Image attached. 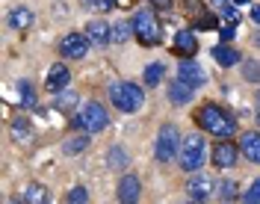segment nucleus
I'll list each match as a JSON object with an SVG mask.
<instances>
[{"instance_id": "20", "label": "nucleus", "mask_w": 260, "mask_h": 204, "mask_svg": "<svg viewBox=\"0 0 260 204\" xmlns=\"http://www.w3.org/2000/svg\"><path fill=\"white\" fill-rule=\"evenodd\" d=\"M12 139L15 142H30L32 139V125L27 119H15V122H12Z\"/></svg>"}, {"instance_id": "6", "label": "nucleus", "mask_w": 260, "mask_h": 204, "mask_svg": "<svg viewBox=\"0 0 260 204\" xmlns=\"http://www.w3.org/2000/svg\"><path fill=\"white\" fill-rule=\"evenodd\" d=\"M180 154V136L175 125H162L160 136H157V148H154V157L160 163H172Z\"/></svg>"}, {"instance_id": "22", "label": "nucleus", "mask_w": 260, "mask_h": 204, "mask_svg": "<svg viewBox=\"0 0 260 204\" xmlns=\"http://www.w3.org/2000/svg\"><path fill=\"white\" fill-rule=\"evenodd\" d=\"M162 77H166V65L162 63H151L145 68V86H160Z\"/></svg>"}, {"instance_id": "10", "label": "nucleus", "mask_w": 260, "mask_h": 204, "mask_svg": "<svg viewBox=\"0 0 260 204\" xmlns=\"http://www.w3.org/2000/svg\"><path fill=\"white\" fill-rule=\"evenodd\" d=\"M139 195H142V184L136 174H124L118 181V201L121 204H139Z\"/></svg>"}, {"instance_id": "21", "label": "nucleus", "mask_w": 260, "mask_h": 204, "mask_svg": "<svg viewBox=\"0 0 260 204\" xmlns=\"http://www.w3.org/2000/svg\"><path fill=\"white\" fill-rule=\"evenodd\" d=\"M9 24H12L15 30H27V27L32 24V12H30V9H24V6H21V9H12Z\"/></svg>"}, {"instance_id": "11", "label": "nucleus", "mask_w": 260, "mask_h": 204, "mask_svg": "<svg viewBox=\"0 0 260 204\" xmlns=\"http://www.w3.org/2000/svg\"><path fill=\"white\" fill-rule=\"evenodd\" d=\"M86 39L98 47H107L113 42V27H110L107 21H89V24H86Z\"/></svg>"}, {"instance_id": "3", "label": "nucleus", "mask_w": 260, "mask_h": 204, "mask_svg": "<svg viewBox=\"0 0 260 204\" xmlns=\"http://www.w3.org/2000/svg\"><path fill=\"white\" fill-rule=\"evenodd\" d=\"M180 169L183 172H198L201 166H204V160H207V142L201 133H186L183 142H180Z\"/></svg>"}, {"instance_id": "33", "label": "nucleus", "mask_w": 260, "mask_h": 204, "mask_svg": "<svg viewBox=\"0 0 260 204\" xmlns=\"http://www.w3.org/2000/svg\"><path fill=\"white\" fill-rule=\"evenodd\" d=\"M234 33H237V27H222V39H225V45L234 42Z\"/></svg>"}, {"instance_id": "23", "label": "nucleus", "mask_w": 260, "mask_h": 204, "mask_svg": "<svg viewBox=\"0 0 260 204\" xmlns=\"http://www.w3.org/2000/svg\"><path fill=\"white\" fill-rule=\"evenodd\" d=\"M107 154H110V166H113V169H127L130 157H127V151H124L121 145H113Z\"/></svg>"}, {"instance_id": "7", "label": "nucleus", "mask_w": 260, "mask_h": 204, "mask_svg": "<svg viewBox=\"0 0 260 204\" xmlns=\"http://www.w3.org/2000/svg\"><path fill=\"white\" fill-rule=\"evenodd\" d=\"M59 50H62V56H68V60H83V56L89 53V39H86V33H68L62 39V45H59Z\"/></svg>"}, {"instance_id": "12", "label": "nucleus", "mask_w": 260, "mask_h": 204, "mask_svg": "<svg viewBox=\"0 0 260 204\" xmlns=\"http://www.w3.org/2000/svg\"><path fill=\"white\" fill-rule=\"evenodd\" d=\"M68 80H71V74H68V65L56 63V65H50L45 89H48V92H56V95H59V92H65V89H68Z\"/></svg>"}, {"instance_id": "18", "label": "nucleus", "mask_w": 260, "mask_h": 204, "mask_svg": "<svg viewBox=\"0 0 260 204\" xmlns=\"http://www.w3.org/2000/svg\"><path fill=\"white\" fill-rule=\"evenodd\" d=\"M175 50L178 53H189L192 56L195 50H198V39H195L192 30H180L178 36H175Z\"/></svg>"}, {"instance_id": "31", "label": "nucleus", "mask_w": 260, "mask_h": 204, "mask_svg": "<svg viewBox=\"0 0 260 204\" xmlns=\"http://www.w3.org/2000/svg\"><path fill=\"white\" fill-rule=\"evenodd\" d=\"M222 15H225L228 21L237 27V21H240V12H237V6H222Z\"/></svg>"}, {"instance_id": "15", "label": "nucleus", "mask_w": 260, "mask_h": 204, "mask_svg": "<svg viewBox=\"0 0 260 204\" xmlns=\"http://www.w3.org/2000/svg\"><path fill=\"white\" fill-rule=\"evenodd\" d=\"M240 151H243V157H245V160H251V163H260V133H257V130L245 133V136H243V145H240Z\"/></svg>"}, {"instance_id": "16", "label": "nucleus", "mask_w": 260, "mask_h": 204, "mask_svg": "<svg viewBox=\"0 0 260 204\" xmlns=\"http://www.w3.org/2000/svg\"><path fill=\"white\" fill-rule=\"evenodd\" d=\"M213 60L222 65V68H231V65L240 63V50L231 47V45H216L213 47Z\"/></svg>"}, {"instance_id": "29", "label": "nucleus", "mask_w": 260, "mask_h": 204, "mask_svg": "<svg viewBox=\"0 0 260 204\" xmlns=\"http://www.w3.org/2000/svg\"><path fill=\"white\" fill-rule=\"evenodd\" d=\"M65 201H68V204H86V201H89V192H86L83 187H74L68 195H65Z\"/></svg>"}, {"instance_id": "17", "label": "nucleus", "mask_w": 260, "mask_h": 204, "mask_svg": "<svg viewBox=\"0 0 260 204\" xmlns=\"http://www.w3.org/2000/svg\"><path fill=\"white\" fill-rule=\"evenodd\" d=\"M21 198L27 204H48L50 201V192L42 184H27L24 187V192H21Z\"/></svg>"}, {"instance_id": "28", "label": "nucleus", "mask_w": 260, "mask_h": 204, "mask_svg": "<svg viewBox=\"0 0 260 204\" xmlns=\"http://www.w3.org/2000/svg\"><path fill=\"white\" fill-rule=\"evenodd\" d=\"M243 204H260V178H254V181H251V187L245 189Z\"/></svg>"}, {"instance_id": "37", "label": "nucleus", "mask_w": 260, "mask_h": 204, "mask_svg": "<svg viewBox=\"0 0 260 204\" xmlns=\"http://www.w3.org/2000/svg\"><path fill=\"white\" fill-rule=\"evenodd\" d=\"M92 3H98V6H104V9H107V6H110L113 0H92Z\"/></svg>"}, {"instance_id": "4", "label": "nucleus", "mask_w": 260, "mask_h": 204, "mask_svg": "<svg viewBox=\"0 0 260 204\" xmlns=\"http://www.w3.org/2000/svg\"><path fill=\"white\" fill-rule=\"evenodd\" d=\"M130 24H133V36H136L142 45L154 47V45L162 42V24L157 21V15H154L151 9H136Z\"/></svg>"}, {"instance_id": "5", "label": "nucleus", "mask_w": 260, "mask_h": 204, "mask_svg": "<svg viewBox=\"0 0 260 204\" xmlns=\"http://www.w3.org/2000/svg\"><path fill=\"white\" fill-rule=\"evenodd\" d=\"M74 125L80 127L83 133H89V136H92V133H101L104 127L110 125V115H107V110H104L101 104H95V101H92V104H86L83 110H77Z\"/></svg>"}, {"instance_id": "35", "label": "nucleus", "mask_w": 260, "mask_h": 204, "mask_svg": "<svg viewBox=\"0 0 260 204\" xmlns=\"http://www.w3.org/2000/svg\"><path fill=\"white\" fill-rule=\"evenodd\" d=\"M251 21H254V24H260V6H251Z\"/></svg>"}, {"instance_id": "38", "label": "nucleus", "mask_w": 260, "mask_h": 204, "mask_svg": "<svg viewBox=\"0 0 260 204\" xmlns=\"http://www.w3.org/2000/svg\"><path fill=\"white\" fill-rule=\"evenodd\" d=\"M243 3H245V0H234V6H243Z\"/></svg>"}, {"instance_id": "26", "label": "nucleus", "mask_w": 260, "mask_h": 204, "mask_svg": "<svg viewBox=\"0 0 260 204\" xmlns=\"http://www.w3.org/2000/svg\"><path fill=\"white\" fill-rule=\"evenodd\" d=\"M89 139H92V136H89V133H83V136H77V139L65 142V154H68V157H71V154H80L83 148L89 145Z\"/></svg>"}, {"instance_id": "25", "label": "nucleus", "mask_w": 260, "mask_h": 204, "mask_svg": "<svg viewBox=\"0 0 260 204\" xmlns=\"http://www.w3.org/2000/svg\"><path fill=\"white\" fill-rule=\"evenodd\" d=\"M130 36H133V24H127V21H115V27H113V42H127Z\"/></svg>"}, {"instance_id": "2", "label": "nucleus", "mask_w": 260, "mask_h": 204, "mask_svg": "<svg viewBox=\"0 0 260 204\" xmlns=\"http://www.w3.org/2000/svg\"><path fill=\"white\" fill-rule=\"evenodd\" d=\"M110 101L121 112H139L145 104V92L130 80H118V83H110Z\"/></svg>"}, {"instance_id": "30", "label": "nucleus", "mask_w": 260, "mask_h": 204, "mask_svg": "<svg viewBox=\"0 0 260 204\" xmlns=\"http://www.w3.org/2000/svg\"><path fill=\"white\" fill-rule=\"evenodd\" d=\"M216 24H219L216 15H204V18H198V24H195V27H198V30H213Z\"/></svg>"}, {"instance_id": "19", "label": "nucleus", "mask_w": 260, "mask_h": 204, "mask_svg": "<svg viewBox=\"0 0 260 204\" xmlns=\"http://www.w3.org/2000/svg\"><path fill=\"white\" fill-rule=\"evenodd\" d=\"M77 104H80L77 92H74V89H65V92L56 95V101H53V110H59V112H74V110H77Z\"/></svg>"}, {"instance_id": "32", "label": "nucleus", "mask_w": 260, "mask_h": 204, "mask_svg": "<svg viewBox=\"0 0 260 204\" xmlns=\"http://www.w3.org/2000/svg\"><path fill=\"white\" fill-rule=\"evenodd\" d=\"M245 77L248 80H260V63L257 65H245Z\"/></svg>"}, {"instance_id": "8", "label": "nucleus", "mask_w": 260, "mask_h": 204, "mask_svg": "<svg viewBox=\"0 0 260 204\" xmlns=\"http://www.w3.org/2000/svg\"><path fill=\"white\" fill-rule=\"evenodd\" d=\"M213 192H216V184H213V178H207V174H195V178L186 181V195L195 198V201H207Z\"/></svg>"}, {"instance_id": "13", "label": "nucleus", "mask_w": 260, "mask_h": 204, "mask_svg": "<svg viewBox=\"0 0 260 204\" xmlns=\"http://www.w3.org/2000/svg\"><path fill=\"white\" fill-rule=\"evenodd\" d=\"M213 163H216L219 169H231V166L237 163V148H234V142H219V145L213 148Z\"/></svg>"}, {"instance_id": "36", "label": "nucleus", "mask_w": 260, "mask_h": 204, "mask_svg": "<svg viewBox=\"0 0 260 204\" xmlns=\"http://www.w3.org/2000/svg\"><path fill=\"white\" fill-rule=\"evenodd\" d=\"M254 115H257V125H260V92H257V98H254Z\"/></svg>"}, {"instance_id": "24", "label": "nucleus", "mask_w": 260, "mask_h": 204, "mask_svg": "<svg viewBox=\"0 0 260 204\" xmlns=\"http://www.w3.org/2000/svg\"><path fill=\"white\" fill-rule=\"evenodd\" d=\"M18 95H21V104L24 107H36V89H32L30 80H21L18 83Z\"/></svg>"}, {"instance_id": "14", "label": "nucleus", "mask_w": 260, "mask_h": 204, "mask_svg": "<svg viewBox=\"0 0 260 204\" xmlns=\"http://www.w3.org/2000/svg\"><path fill=\"white\" fill-rule=\"evenodd\" d=\"M195 89L192 86H186L183 80H175V83H169V101L172 104H178V107H186L189 101H192Z\"/></svg>"}, {"instance_id": "27", "label": "nucleus", "mask_w": 260, "mask_h": 204, "mask_svg": "<svg viewBox=\"0 0 260 204\" xmlns=\"http://www.w3.org/2000/svg\"><path fill=\"white\" fill-rule=\"evenodd\" d=\"M219 198L222 201H234L237 198V181H219Z\"/></svg>"}, {"instance_id": "1", "label": "nucleus", "mask_w": 260, "mask_h": 204, "mask_svg": "<svg viewBox=\"0 0 260 204\" xmlns=\"http://www.w3.org/2000/svg\"><path fill=\"white\" fill-rule=\"evenodd\" d=\"M198 125L204 127L207 133L219 136V139H228V136L237 133L234 115H228V112L222 110V107H216V104H204V107L198 110Z\"/></svg>"}, {"instance_id": "34", "label": "nucleus", "mask_w": 260, "mask_h": 204, "mask_svg": "<svg viewBox=\"0 0 260 204\" xmlns=\"http://www.w3.org/2000/svg\"><path fill=\"white\" fill-rule=\"evenodd\" d=\"M151 3H154L157 9H169V6H172V0H151Z\"/></svg>"}, {"instance_id": "9", "label": "nucleus", "mask_w": 260, "mask_h": 204, "mask_svg": "<svg viewBox=\"0 0 260 204\" xmlns=\"http://www.w3.org/2000/svg\"><path fill=\"white\" fill-rule=\"evenodd\" d=\"M178 80H183L186 86L198 89V86H204V83H207V74H204V68H201L198 63H192V60H183V63L178 65Z\"/></svg>"}]
</instances>
